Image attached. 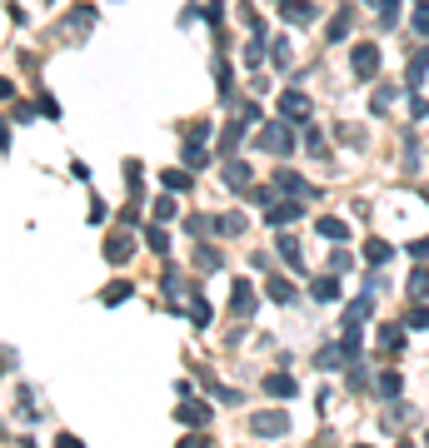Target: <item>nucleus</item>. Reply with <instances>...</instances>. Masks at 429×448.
Listing matches in <instances>:
<instances>
[{
    "mask_svg": "<svg viewBox=\"0 0 429 448\" xmlns=\"http://www.w3.org/2000/svg\"><path fill=\"white\" fill-rule=\"evenodd\" d=\"M364 254H369L374 264H385V259H390V244H380V239H369V244H364Z\"/></svg>",
    "mask_w": 429,
    "mask_h": 448,
    "instance_id": "obj_28",
    "label": "nucleus"
},
{
    "mask_svg": "<svg viewBox=\"0 0 429 448\" xmlns=\"http://www.w3.org/2000/svg\"><path fill=\"white\" fill-rule=\"evenodd\" d=\"M280 259H285V264H290V269H300V244H295V239H290V235H285V239H280Z\"/></svg>",
    "mask_w": 429,
    "mask_h": 448,
    "instance_id": "obj_21",
    "label": "nucleus"
},
{
    "mask_svg": "<svg viewBox=\"0 0 429 448\" xmlns=\"http://www.w3.org/2000/svg\"><path fill=\"white\" fill-rule=\"evenodd\" d=\"M340 359H345V349H335V344H325V349L314 354V364H319V369H340Z\"/></svg>",
    "mask_w": 429,
    "mask_h": 448,
    "instance_id": "obj_16",
    "label": "nucleus"
},
{
    "mask_svg": "<svg viewBox=\"0 0 429 448\" xmlns=\"http://www.w3.org/2000/svg\"><path fill=\"white\" fill-rule=\"evenodd\" d=\"M350 15H354V11L345 6V11H340V15L330 20V40H345V30H350Z\"/></svg>",
    "mask_w": 429,
    "mask_h": 448,
    "instance_id": "obj_20",
    "label": "nucleus"
},
{
    "mask_svg": "<svg viewBox=\"0 0 429 448\" xmlns=\"http://www.w3.org/2000/svg\"><path fill=\"white\" fill-rule=\"evenodd\" d=\"M175 209H180V204L170 199V190H165V195L155 199V219H175Z\"/></svg>",
    "mask_w": 429,
    "mask_h": 448,
    "instance_id": "obj_22",
    "label": "nucleus"
},
{
    "mask_svg": "<svg viewBox=\"0 0 429 448\" xmlns=\"http://www.w3.org/2000/svg\"><path fill=\"white\" fill-rule=\"evenodd\" d=\"M380 394H390V399L399 394V374H385V378H380Z\"/></svg>",
    "mask_w": 429,
    "mask_h": 448,
    "instance_id": "obj_31",
    "label": "nucleus"
},
{
    "mask_svg": "<svg viewBox=\"0 0 429 448\" xmlns=\"http://www.w3.org/2000/svg\"><path fill=\"white\" fill-rule=\"evenodd\" d=\"M185 164H190V170H205V164H210V150H205V140H190V145H185Z\"/></svg>",
    "mask_w": 429,
    "mask_h": 448,
    "instance_id": "obj_9",
    "label": "nucleus"
},
{
    "mask_svg": "<svg viewBox=\"0 0 429 448\" xmlns=\"http://www.w3.org/2000/svg\"><path fill=\"white\" fill-rule=\"evenodd\" d=\"M275 185H280V190H290V195H314V190H309L295 170H280V175H275Z\"/></svg>",
    "mask_w": 429,
    "mask_h": 448,
    "instance_id": "obj_11",
    "label": "nucleus"
},
{
    "mask_svg": "<svg viewBox=\"0 0 429 448\" xmlns=\"http://www.w3.org/2000/svg\"><path fill=\"white\" fill-rule=\"evenodd\" d=\"M90 25H95V11H75V15L65 20V30H60V35L70 40V35H80V30H90Z\"/></svg>",
    "mask_w": 429,
    "mask_h": 448,
    "instance_id": "obj_10",
    "label": "nucleus"
},
{
    "mask_svg": "<svg viewBox=\"0 0 429 448\" xmlns=\"http://www.w3.org/2000/svg\"><path fill=\"white\" fill-rule=\"evenodd\" d=\"M0 150H11V130H6V120H0Z\"/></svg>",
    "mask_w": 429,
    "mask_h": 448,
    "instance_id": "obj_35",
    "label": "nucleus"
},
{
    "mask_svg": "<svg viewBox=\"0 0 429 448\" xmlns=\"http://www.w3.org/2000/svg\"><path fill=\"white\" fill-rule=\"evenodd\" d=\"M160 185L175 195V190H190V175H185V170H165V175H160Z\"/></svg>",
    "mask_w": 429,
    "mask_h": 448,
    "instance_id": "obj_17",
    "label": "nucleus"
},
{
    "mask_svg": "<svg viewBox=\"0 0 429 448\" xmlns=\"http://www.w3.org/2000/svg\"><path fill=\"white\" fill-rule=\"evenodd\" d=\"M354 70H359V75H374V70H380V50H374V45H359V50H354Z\"/></svg>",
    "mask_w": 429,
    "mask_h": 448,
    "instance_id": "obj_5",
    "label": "nucleus"
},
{
    "mask_svg": "<svg viewBox=\"0 0 429 448\" xmlns=\"http://www.w3.org/2000/svg\"><path fill=\"white\" fill-rule=\"evenodd\" d=\"M190 319H195V324H200V329H205V324H210V304H205V299H200V294H195V304H190Z\"/></svg>",
    "mask_w": 429,
    "mask_h": 448,
    "instance_id": "obj_27",
    "label": "nucleus"
},
{
    "mask_svg": "<svg viewBox=\"0 0 429 448\" xmlns=\"http://www.w3.org/2000/svg\"><path fill=\"white\" fill-rule=\"evenodd\" d=\"M409 294H414V299L429 294V269H414V274H409Z\"/></svg>",
    "mask_w": 429,
    "mask_h": 448,
    "instance_id": "obj_19",
    "label": "nucleus"
},
{
    "mask_svg": "<svg viewBox=\"0 0 429 448\" xmlns=\"http://www.w3.org/2000/svg\"><path fill=\"white\" fill-rule=\"evenodd\" d=\"M399 339H404L399 324H385V329H380V344H385V349H399Z\"/></svg>",
    "mask_w": 429,
    "mask_h": 448,
    "instance_id": "obj_26",
    "label": "nucleus"
},
{
    "mask_svg": "<svg viewBox=\"0 0 429 448\" xmlns=\"http://www.w3.org/2000/svg\"><path fill=\"white\" fill-rule=\"evenodd\" d=\"M409 329H429V309H414L409 314Z\"/></svg>",
    "mask_w": 429,
    "mask_h": 448,
    "instance_id": "obj_33",
    "label": "nucleus"
},
{
    "mask_svg": "<svg viewBox=\"0 0 429 448\" xmlns=\"http://www.w3.org/2000/svg\"><path fill=\"white\" fill-rule=\"evenodd\" d=\"M409 249H414V254H419V259H429V239H414V244H409Z\"/></svg>",
    "mask_w": 429,
    "mask_h": 448,
    "instance_id": "obj_34",
    "label": "nucleus"
},
{
    "mask_svg": "<svg viewBox=\"0 0 429 448\" xmlns=\"http://www.w3.org/2000/svg\"><path fill=\"white\" fill-rule=\"evenodd\" d=\"M285 15H290V20H300V25H305V20H314L309 0H285Z\"/></svg>",
    "mask_w": 429,
    "mask_h": 448,
    "instance_id": "obj_15",
    "label": "nucleus"
},
{
    "mask_svg": "<svg viewBox=\"0 0 429 448\" xmlns=\"http://www.w3.org/2000/svg\"><path fill=\"white\" fill-rule=\"evenodd\" d=\"M225 185H230V190H245V185H250V164L230 159V164H225Z\"/></svg>",
    "mask_w": 429,
    "mask_h": 448,
    "instance_id": "obj_8",
    "label": "nucleus"
},
{
    "mask_svg": "<svg viewBox=\"0 0 429 448\" xmlns=\"http://www.w3.org/2000/svg\"><path fill=\"white\" fill-rule=\"evenodd\" d=\"M264 394H270V399H290L295 394V378L290 374H270V378H264Z\"/></svg>",
    "mask_w": 429,
    "mask_h": 448,
    "instance_id": "obj_6",
    "label": "nucleus"
},
{
    "mask_svg": "<svg viewBox=\"0 0 429 448\" xmlns=\"http://www.w3.org/2000/svg\"><path fill=\"white\" fill-rule=\"evenodd\" d=\"M195 264L200 269H220V254H214V249H195Z\"/></svg>",
    "mask_w": 429,
    "mask_h": 448,
    "instance_id": "obj_29",
    "label": "nucleus"
},
{
    "mask_svg": "<svg viewBox=\"0 0 429 448\" xmlns=\"http://www.w3.org/2000/svg\"><path fill=\"white\" fill-rule=\"evenodd\" d=\"M100 299H105V304H120V299H130V284H110Z\"/></svg>",
    "mask_w": 429,
    "mask_h": 448,
    "instance_id": "obj_30",
    "label": "nucleus"
},
{
    "mask_svg": "<svg viewBox=\"0 0 429 448\" xmlns=\"http://www.w3.org/2000/svg\"><path fill=\"white\" fill-rule=\"evenodd\" d=\"M220 235H245V214H225L220 219Z\"/></svg>",
    "mask_w": 429,
    "mask_h": 448,
    "instance_id": "obj_25",
    "label": "nucleus"
},
{
    "mask_svg": "<svg viewBox=\"0 0 429 448\" xmlns=\"http://www.w3.org/2000/svg\"><path fill=\"white\" fill-rule=\"evenodd\" d=\"M319 235H325V239H345L350 230H345V224H340V219H319Z\"/></svg>",
    "mask_w": 429,
    "mask_h": 448,
    "instance_id": "obj_24",
    "label": "nucleus"
},
{
    "mask_svg": "<svg viewBox=\"0 0 429 448\" xmlns=\"http://www.w3.org/2000/svg\"><path fill=\"white\" fill-rule=\"evenodd\" d=\"M300 209H305V204H275V209H270V224H290V219H300Z\"/></svg>",
    "mask_w": 429,
    "mask_h": 448,
    "instance_id": "obj_18",
    "label": "nucleus"
},
{
    "mask_svg": "<svg viewBox=\"0 0 429 448\" xmlns=\"http://www.w3.org/2000/svg\"><path fill=\"white\" fill-rule=\"evenodd\" d=\"M270 299H275V304H290V299H295V289L285 284V279H270Z\"/></svg>",
    "mask_w": 429,
    "mask_h": 448,
    "instance_id": "obj_23",
    "label": "nucleus"
},
{
    "mask_svg": "<svg viewBox=\"0 0 429 448\" xmlns=\"http://www.w3.org/2000/svg\"><path fill=\"white\" fill-rule=\"evenodd\" d=\"M230 309H235L240 319H250V314H255V289H250V284H235V299H230Z\"/></svg>",
    "mask_w": 429,
    "mask_h": 448,
    "instance_id": "obj_7",
    "label": "nucleus"
},
{
    "mask_svg": "<svg viewBox=\"0 0 429 448\" xmlns=\"http://www.w3.org/2000/svg\"><path fill=\"white\" fill-rule=\"evenodd\" d=\"M369 6H380V11H385V15H390V6H395V0H369Z\"/></svg>",
    "mask_w": 429,
    "mask_h": 448,
    "instance_id": "obj_37",
    "label": "nucleus"
},
{
    "mask_svg": "<svg viewBox=\"0 0 429 448\" xmlns=\"http://www.w3.org/2000/svg\"><path fill=\"white\" fill-rule=\"evenodd\" d=\"M145 244H150L155 254H165V249H170V235L160 230V224H150V230H145Z\"/></svg>",
    "mask_w": 429,
    "mask_h": 448,
    "instance_id": "obj_14",
    "label": "nucleus"
},
{
    "mask_svg": "<svg viewBox=\"0 0 429 448\" xmlns=\"http://www.w3.org/2000/svg\"><path fill=\"white\" fill-rule=\"evenodd\" d=\"M280 115H285V120H309V95L285 90V95H280Z\"/></svg>",
    "mask_w": 429,
    "mask_h": 448,
    "instance_id": "obj_3",
    "label": "nucleus"
},
{
    "mask_svg": "<svg viewBox=\"0 0 429 448\" xmlns=\"http://www.w3.org/2000/svg\"><path fill=\"white\" fill-rule=\"evenodd\" d=\"M175 419H180V423H205V419H210V409H205V404H180V409H175Z\"/></svg>",
    "mask_w": 429,
    "mask_h": 448,
    "instance_id": "obj_13",
    "label": "nucleus"
},
{
    "mask_svg": "<svg viewBox=\"0 0 429 448\" xmlns=\"http://www.w3.org/2000/svg\"><path fill=\"white\" fill-rule=\"evenodd\" d=\"M260 145H264V150H270V154H280V150L290 154V130H285V125H270V130H264V135H260Z\"/></svg>",
    "mask_w": 429,
    "mask_h": 448,
    "instance_id": "obj_4",
    "label": "nucleus"
},
{
    "mask_svg": "<svg viewBox=\"0 0 429 448\" xmlns=\"http://www.w3.org/2000/svg\"><path fill=\"white\" fill-rule=\"evenodd\" d=\"M414 30H419V35H429V6H419V11H414Z\"/></svg>",
    "mask_w": 429,
    "mask_h": 448,
    "instance_id": "obj_32",
    "label": "nucleus"
},
{
    "mask_svg": "<svg viewBox=\"0 0 429 448\" xmlns=\"http://www.w3.org/2000/svg\"><path fill=\"white\" fill-rule=\"evenodd\" d=\"M130 254H135V235L130 230H120V235L105 239V259H110V264H125Z\"/></svg>",
    "mask_w": 429,
    "mask_h": 448,
    "instance_id": "obj_2",
    "label": "nucleus"
},
{
    "mask_svg": "<svg viewBox=\"0 0 429 448\" xmlns=\"http://www.w3.org/2000/svg\"><path fill=\"white\" fill-rule=\"evenodd\" d=\"M250 433H255V438L290 433V414H280V409H270V414H255V419H250Z\"/></svg>",
    "mask_w": 429,
    "mask_h": 448,
    "instance_id": "obj_1",
    "label": "nucleus"
},
{
    "mask_svg": "<svg viewBox=\"0 0 429 448\" xmlns=\"http://www.w3.org/2000/svg\"><path fill=\"white\" fill-rule=\"evenodd\" d=\"M11 90H15L11 80H0V100H11Z\"/></svg>",
    "mask_w": 429,
    "mask_h": 448,
    "instance_id": "obj_36",
    "label": "nucleus"
},
{
    "mask_svg": "<svg viewBox=\"0 0 429 448\" xmlns=\"http://www.w3.org/2000/svg\"><path fill=\"white\" fill-rule=\"evenodd\" d=\"M319 304H335L340 299V284H335V279H314V289H309Z\"/></svg>",
    "mask_w": 429,
    "mask_h": 448,
    "instance_id": "obj_12",
    "label": "nucleus"
}]
</instances>
